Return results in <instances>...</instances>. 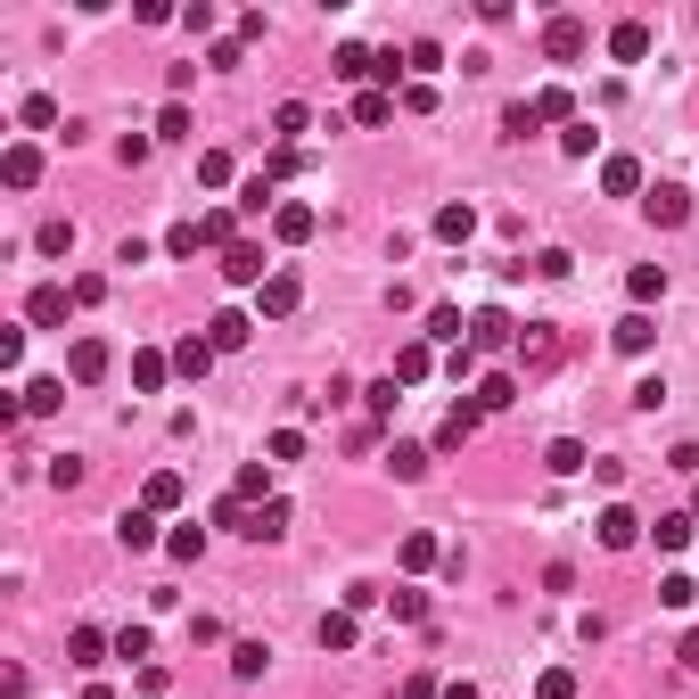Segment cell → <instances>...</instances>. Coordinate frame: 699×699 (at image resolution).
<instances>
[{"label": "cell", "instance_id": "obj_15", "mask_svg": "<svg viewBox=\"0 0 699 699\" xmlns=\"http://www.w3.org/2000/svg\"><path fill=\"white\" fill-rule=\"evenodd\" d=\"M437 240L444 247H469V240H478V206H461V198L437 206Z\"/></svg>", "mask_w": 699, "mask_h": 699}, {"label": "cell", "instance_id": "obj_8", "mask_svg": "<svg viewBox=\"0 0 699 699\" xmlns=\"http://www.w3.org/2000/svg\"><path fill=\"white\" fill-rule=\"evenodd\" d=\"M609 58H617V66H642V58H650V25L642 17H617V25H609Z\"/></svg>", "mask_w": 699, "mask_h": 699}, {"label": "cell", "instance_id": "obj_50", "mask_svg": "<svg viewBox=\"0 0 699 699\" xmlns=\"http://www.w3.org/2000/svg\"><path fill=\"white\" fill-rule=\"evenodd\" d=\"M165 552H173V560H198V552H206V527H173Z\"/></svg>", "mask_w": 699, "mask_h": 699}, {"label": "cell", "instance_id": "obj_9", "mask_svg": "<svg viewBox=\"0 0 699 699\" xmlns=\"http://www.w3.org/2000/svg\"><path fill=\"white\" fill-rule=\"evenodd\" d=\"M642 206H650V222H659V231H683V222H691V189H675V182H659Z\"/></svg>", "mask_w": 699, "mask_h": 699}, {"label": "cell", "instance_id": "obj_35", "mask_svg": "<svg viewBox=\"0 0 699 699\" xmlns=\"http://www.w3.org/2000/svg\"><path fill=\"white\" fill-rule=\"evenodd\" d=\"M263 666H272V650H263V642H231V675H240V683H256Z\"/></svg>", "mask_w": 699, "mask_h": 699}, {"label": "cell", "instance_id": "obj_45", "mask_svg": "<svg viewBox=\"0 0 699 699\" xmlns=\"http://www.w3.org/2000/svg\"><path fill=\"white\" fill-rule=\"evenodd\" d=\"M34 247H41V256H74V222H41Z\"/></svg>", "mask_w": 699, "mask_h": 699}, {"label": "cell", "instance_id": "obj_47", "mask_svg": "<svg viewBox=\"0 0 699 699\" xmlns=\"http://www.w3.org/2000/svg\"><path fill=\"white\" fill-rule=\"evenodd\" d=\"M198 240H206V247H231V206H214V214H198Z\"/></svg>", "mask_w": 699, "mask_h": 699}, {"label": "cell", "instance_id": "obj_46", "mask_svg": "<svg viewBox=\"0 0 699 699\" xmlns=\"http://www.w3.org/2000/svg\"><path fill=\"white\" fill-rule=\"evenodd\" d=\"M198 247H206V240H198V214H189V222H173V231H165V256H198Z\"/></svg>", "mask_w": 699, "mask_h": 699}, {"label": "cell", "instance_id": "obj_59", "mask_svg": "<svg viewBox=\"0 0 699 699\" xmlns=\"http://www.w3.org/2000/svg\"><path fill=\"white\" fill-rule=\"evenodd\" d=\"M437 691H444V683L428 675V666H412V675H404V699H437Z\"/></svg>", "mask_w": 699, "mask_h": 699}, {"label": "cell", "instance_id": "obj_10", "mask_svg": "<svg viewBox=\"0 0 699 699\" xmlns=\"http://www.w3.org/2000/svg\"><path fill=\"white\" fill-rule=\"evenodd\" d=\"M108 363H115V354H108V338H74L66 379H83V387H91V379H108Z\"/></svg>", "mask_w": 699, "mask_h": 699}, {"label": "cell", "instance_id": "obj_14", "mask_svg": "<svg viewBox=\"0 0 699 699\" xmlns=\"http://www.w3.org/2000/svg\"><path fill=\"white\" fill-rule=\"evenodd\" d=\"M601 189L609 198H642V157H601Z\"/></svg>", "mask_w": 699, "mask_h": 699}, {"label": "cell", "instance_id": "obj_62", "mask_svg": "<svg viewBox=\"0 0 699 699\" xmlns=\"http://www.w3.org/2000/svg\"><path fill=\"white\" fill-rule=\"evenodd\" d=\"M83 699H115V691H108V683H83Z\"/></svg>", "mask_w": 699, "mask_h": 699}, {"label": "cell", "instance_id": "obj_26", "mask_svg": "<svg viewBox=\"0 0 699 699\" xmlns=\"http://www.w3.org/2000/svg\"><path fill=\"white\" fill-rule=\"evenodd\" d=\"M173 370H182V379H206V370H214V338H198V330H189L182 346H173Z\"/></svg>", "mask_w": 699, "mask_h": 699}, {"label": "cell", "instance_id": "obj_51", "mask_svg": "<svg viewBox=\"0 0 699 699\" xmlns=\"http://www.w3.org/2000/svg\"><path fill=\"white\" fill-rule=\"evenodd\" d=\"M395 99H404V115H437V83H404Z\"/></svg>", "mask_w": 699, "mask_h": 699}, {"label": "cell", "instance_id": "obj_49", "mask_svg": "<svg viewBox=\"0 0 699 699\" xmlns=\"http://www.w3.org/2000/svg\"><path fill=\"white\" fill-rule=\"evenodd\" d=\"M560 148H568V157H592V148H601V132H592V124H585V115H576V124H568V132H560Z\"/></svg>", "mask_w": 699, "mask_h": 699}, {"label": "cell", "instance_id": "obj_33", "mask_svg": "<svg viewBox=\"0 0 699 699\" xmlns=\"http://www.w3.org/2000/svg\"><path fill=\"white\" fill-rule=\"evenodd\" d=\"M314 124V115H305V99H280L272 108V132H280V148H296V132Z\"/></svg>", "mask_w": 699, "mask_h": 699}, {"label": "cell", "instance_id": "obj_17", "mask_svg": "<svg viewBox=\"0 0 699 699\" xmlns=\"http://www.w3.org/2000/svg\"><path fill=\"white\" fill-rule=\"evenodd\" d=\"M0 182H9V189H34V182H41V148H34V140H17L9 157H0Z\"/></svg>", "mask_w": 699, "mask_h": 699}, {"label": "cell", "instance_id": "obj_20", "mask_svg": "<svg viewBox=\"0 0 699 699\" xmlns=\"http://www.w3.org/2000/svg\"><path fill=\"white\" fill-rule=\"evenodd\" d=\"M626 296H634V314H650V305L666 296V263H634V272H626Z\"/></svg>", "mask_w": 699, "mask_h": 699}, {"label": "cell", "instance_id": "obj_54", "mask_svg": "<svg viewBox=\"0 0 699 699\" xmlns=\"http://www.w3.org/2000/svg\"><path fill=\"white\" fill-rule=\"evenodd\" d=\"M25 124L50 132V124H58V99H50V91H34V99H25Z\"/></svg>", "mask_w": 699, "mask_h": 699}, {"label": "cell", "instance_id": "obj_22", "mask_svg": "<svg viewBox=\"0 0 699 699\" xmlns=\"http://www.w3.org/2000/svg\"><path fill=\"white\" fill-rule=\"evenodd\" d=\"M338 83H370V74H379V50H363V41H338Z\"/></svg>", "mask_w": 699, "mask_h": 699}, {"label": "cell", "instance_id": "obj_2", "mask_svg": "<svg viewBox=\"0 0 699 699\" xmlns=\"http://www.w3.org/2000/svg\"><path fill=\"white\" fill-rule=\"evenodd\" d=\"M592 50V25L585 17H543V58H560V66H576V58Z\"/></svg>", "mask_w": 699, "mask_h": 699}, {"label": "cell", "instance_id": "obj_29", "mask_svg": "<svg viewBox=\"0 0 699 699\" xmlns=\"http://www.w3.org/2000/svg\"><path fill=\"white\" fill-rule=\"evenodd\" d=\"M140 511H182V478H173V469H148V486H140Z\"/></svg>", "mask_w": 699, "mask_h": 699}, {"label": "cell", "instance_id": "obj_36", "mask_svg": "<svg viewBox=\"0 0 699 699\" xmlns=\"http://www.w3.org/2000/svg\"><path fill=\"white\" fill-rule=\"evenodd\" d=\"M387 469H395V478H428V444H395V453H387Z\"/></svg>", "mask_w": 699, "mask_h": 699}, {"label": "cell", "instance_id": "obj_30", "mask_svg": "<svg viewBox=\"0 0 699 699\" xmlns=\"http://www.w3.org/2000/svg\"><path fill=\"white\" fill-rule=\"evenodd\" d=\"M17 395H25V412H34V420H50V412L66 404V379H25Z\"/></svg>", "mask_w": 699, "mask_h": 699}, {"label": "cell", "instance_id": "obj_60", "mask_svg": "<svg viewBox=\"0 0 699 699\" xmlns=\"http://www.w3.org/2000/svg\"><path fill=\"white\" fill-rule=\"evenodd\" d=\"M675 659H683V666H691V675H699V626L683 634V650H675Z\"/></svg>", "mask_w": 699, "mask_h": 699}, {"label": "cell", "instance_id": "obj_5", "mask_svg": "<svg viewBox=\"0 0 699 699\" xmlns=\"http://www.w3.org/2000/svg\"><path fill=\"white\" fill-rule=\"evenodd\" d=\"M66 314H74V289H58V280H41V289L25 296V321H34V330H58Z\"/></svg>", "mask_w": 699, "mask_h": 699}, {"label": "cell", "instance_id": "obj_23", "mask_svg": "<svg viewBox=\"0 0 699 699\" xmlns=\"http://www.w3.org/2000/svg\"><path fill=\"white\" fill-rule=\"evenodd\" d=\"M518 363H527V370H552V363H560V338L543 330V321H535V330H518Z\"/></svg>", "mask_w": 699, "mask_h": 699}, {"label": "cell", "instance_id": "obj_39", "mask_svg": "<svg viewBox=\"0 0 699 699\" xmlns=\"http://www.w3.org/2000/svg\"><path fill=\"white\" fill-rule=\"evenodd\" d=\"M535 115H543V124H576V99L552 83V91H535Z\"/></svg>", "mask_w": 699, "mask_h": 699}, {"label": "cell", "instance_id": "obj_1", "mask_svg": "<svg viewBox=\"0 0 699 699\" xmlns=\"http://www.w3.org/2000/svg\"><path fill=\"white\" fill-rule=\"evenodd\" d=\"M272 272H280V263L263 256V240H231V247H222V280H231V289H263Z\"/></svg>", "mask_w": 699, "mask_h": 699}, {"label": "cell", "instance_id": "obj_11", "mask_svg": "<svg viewBox=\"0 0 699 699\" xmlns=\"http://www.w3.org/2000/svg\"><path fill=\"white\" fill-rule=\"evenodd\" d=\"M240 535H247V543H280V535H289V502H280V494H272V502H256Z\"/></svg>", "mask_w": 699, "mask_h": 699}, {"label": "cell", "instance_id": "obj_43", "mask_svg": "<svg viewBox=\"0 0 699 699\" xmlns=\"http://www.w3.org/2000/svg\"><path fill=\"white\" fill-rule=\"evenodd\" d=\"M535 699H576V675L568 666H543V675H535Z\"/></svg>", "mask_w": 699, "mask_h": 699}, {"label": "cell", "instance_id": "obj_34", "mask_svg": "<svg viewBox=\"0 0 699 699\" xmlns=\"http://www.w3.org/2000/svg\"><path fill=\"white\" fill-rule=\"evenodd\" d=\"M543 461H552V478H576V469H592V453H585L576 437H560V444H552Z\"/></svg>", "mask_w": 699, "mask_h": 699}, {"label": "cell", "instance_id": "obj_3", "mask_svg": "<svg viewBox=\"0 0 699 699\" xmlns=\"http://www.w3.org/2000/svg\"><path fill=\"white\" fill-rule=\"evenodd\" d=\"M296 305H305V280H296V272H272V280L256 289V314H263V321H289Z\"/></svg>", "mask_w": 699, "mask_h": 699}, {"label": "cell", "instance_id": "obj_42", "mask_svg": "<svg viewBox=\"0 0 699 699\" xmlns=\"http://www.w3.org/2000/svg\"><path fill=\"white\" fill-rule=\"evenodd\" d=\"M404 66H412V83H428V74L444 66V50H437V41H412V50H404Z\"/></svg>", "mask_w": 699, "mask_h": 699}, {"label": "cell", "instance_id": "obj_27", "mask_svg": "<svg viewBox=\"0 0 699 699\" xmlns=\"http://www.w3.org/2000/svg\"><path fill=\"white\" fill-rule=\"evenodd\" d=\"M206 338H214V354H240L247 338H256V321H247V314H214V321H206Z\"/></svg>", "mask_w": 699, "mask_h": 699}, {"label": "cell", "instance_id": "obj_52", "mask_svg": "<svg viewBox=\"0 0 699 699\" xmlns=\"http://www.w3.org/2000/svg\"><path fill=\"white\" fill-rule=\"evenodd\" d=\"M363 404H370V420H395V404H404V395H395V379H379Z\"/></svg>", "mask_w": 699, "mask_h": 699}, {"label": "cell", "instance_id": "obj_25", "mask_svg": "<svg viewBox=\"0 0 699 699\" xmlns=\"http://www.w3.org/2000/svg\"><path fill=\"white\" fill-rule=\"evenodd\" d=\"M469 404H478V412H511V404H518V379H511V370H486Z\"/></svg>", "mask_w": 699, "mask_h": 699}, {"label": "cell", "instance_id": "obj_63", "mask_svg": "<svg viewBox=\"0 0 699 699\" xmlns=\"http://www.w3.org/2000/svg\"><path fill=\"white\" fill-rule=\"evenodd\" d=\"M691 518H699V478H691Z\"/></svg>", "mask_w": 699, "mask_h": 699}, {"label": "cell", "instance_id": "obj_18", "mask_svg": "<svg viewBox=\"0 0 699 699\" xmlns=\"http://www.w3.org/2000/svg\"><path fill=\"white\" fill-rule=\"evenodd\" d=\"M478 420H486L478 404H453V412H444V428H437V453H461V444L478 437Z\"/></svg>", "mask_w": 699, "mask_h": 699}, {"label": "cell", "instance_id": "obj_19", "mask_svg": "<svg viewBox=\"0 0 699 699\" xmlns=\"http://www.w3.org/2000/svg\"><path fill=\"white\" fill-rule=\"evenodd\" d=\"M428 370H437V346H428V338H412V346L395 354V370H387V379H395V387H420Z\"/></svg>", "mask_w": 699, "mask_h": 699}, {"label": "cell", "instance_id": "obj_32", "mask_svg": "<svg viewBox=\"0 0 699 699\" xmlns=\"http://www.w3.org/2000/svg\"><path fill=\"white\" fill-rule=\"evenodd\" d=\"M691 527H699L691 511H666L659 527H650V543H659V552H683V543H691Z\"/></svg>", "mask_w": 699, "mask_h": 699}, {"label": "cell", "instance_id": "obj_16", "mask_svg": "<svg viewBox=\"0 0 699 699\" xmlns=\"http://www.w3.org/2000/svg\"><path fill=\"white\" fill-rule=\"evenodd\" d=\"M115 543H124V552H157V543H165V535H157V511H124L115 518Z\"/></svg>", "mask_w": 699, "mask_h": 699}, {"label": "cell", "instance_id": "obj_58", "mask_svg": "<svg viewBox=\"0 0 699 699\" xmlns=\"http://www.w3.org/2000/svg\"><path fill=\"white\" fill-rule=\"evenodd\" d=\"M115 659H148V626H124V634H115Z\"/></svg>", "mask_w": 699, "mask_h": 699}, {"label": "cell", "instance_id": "obj_48", "mask_svg": "<svg viewBox=\"0 0 699 699\" xmlns=\"http://www.w3.org/2000/svg\"><path fill=\"white\" fill-rule=\"evenodd\" d=\"M157 140H189V108H182V99H165V115H157Z\"/></svg>", "mask_w": 699, "mask_h": 699}, {"label": "cell", "instance_id": "obj_56", "mask_svg": "<svg viewBox=\"0 0 699 699\" xmlns=\"http://www.w3.org/2000/svg\"><path fill=\"white\" fill-rule=\"evenodd\" d=\"M50 486H58V494H66V486H83V461L58 453V461H50Z\"/></svg>", "mask_w": 699, "mask_h": 699}, {"label": "cell", "instance_id": "obj_38", "mask_svg": "<svg viewBox=\"0 0 699 699\" xmlns=\"http://www.w3.org/2000/svg\"><path fill=\"white\" fill-rule=\"evenodd\" d=\"M527 132H543V115H535V99H518V108H502V140H527Z\"/></svg>", "mask_w": 699, "mask_h": 699}, {"label": "cell", "instance_id": "obj_31", "mask_svg": "<svg viewBox=\"0 0 699 699\" xmlns=\"http://www.w3.org/2000/svg\"><path fill=\"white\" fill-rule=\"evenodd\" d=\"M395 108H404L395 91H363V99H354V124H370V132H379V124H395Z\"/></svg>", "mask_w": 699, "mask_h": 699}, {"label": "cell", "instance_id": "obj_6", "mask_svg": "<svg viewBox=\"0 0 699 699\" xmlns=\"http://www.w3.org/2000/svg\"><path fill=\"white\" fill-rule=\"evenodd\" d=\"M469 346H478V354H502V346H518V321L502 314V305H486V314L469 321Z\"/></svg>", "mask_w": 699, "mask_h": 699}, {"label": "cell", "instance_id": "obj_4", "mask_svg": "<svg viewBox=\"0 0 699 699\" xmlns=\"http://www.w3.org/2000/svg\"><path fill=\"white\" fill-rule=\"evenodd\" d=\"M314 231H321L314 206H305V198H280V214H272V240H280V247H305Z\"/></svg>", "mask_w": 699, "mask_h": 699}, {"label": "cell", "instance_id": "obj_24", "mask_svg": "<svg viewBox=\"0 0 699 699\" xmlns=\"http://www.w3.org/2000/svg\"><path fill=\"white\" fill-rule=\"evenodd\" d=\"M165 379H173V354H157V346H140V354H132V387H140V395H157Z\"/></svg>", "mask_w": 699, "mask_h": 699}, {"label": "cell", "instance_id": "obj_53", "mask_svg": "<svg viewBox=\"0 0 699 699\" xmlns=\"http://www.w3.org/2000/svg\"><path fill=\"white\" fill-rule=\"evenodd\" d=\"M198 182H206V189L231 182V157H222V148H206V157H198Z\"/></svg>", "mask_w": 699, "mask_h": 699}, {"label": "cell", "instance_id": "obj_61", "mask_svg": "<svg viewBox=\"0 0 699 699\" xmlns=\"http://www.w3.org/2000/svg\"><path fill=\"white\" fill-rule=\"evenodd\" d=\"M437 699H478V683H444V691Z\"/></svg>", "mask_w": 699, "mask_h": 699}, {"label": "cell", "instance_id": "obj_57", "mask_svg": "<svg viewBox=\"0 0 699 699\" xmlns=\"http://www.w3.org/2000/svg\"><path fill=\"white\" fill-rule=\"evenodd\" d=\"M272 461H305V428H280V437H272Z\"/></svg>", "mask_w": 699, "mask_h": 699}, {"label": "cell", "instance_id": "obj_41", "mask_svg": "<svg viewBox=\"0 0 699 699\" xmlns=\"http://www.w3.org/2000/svg\"><path fill=\"white\" fill-rule=\"evenodd\" d=\"M527 272H535V280H568V272H576V256H568V247H543Z\"/></svg>", "mask_w": 699, "mask_h": 699}, {"label": "cell", "instance_id": "obj_28", "mask_svg": "<svg viewBox=\"0 0 699 699\" xmlns=\"http://www.w3.org/2000/svg\"><path fill=\"white\" fill-rule=\"evenodd\" d=\"M609 338H617V354H650V346H659V321H650V314H626Z\"/></svg>", "mask_w": 699, "mask_h": 699}, {"label": "cell", "instance_id": "obj_12", "mask_svg": "<svg viewBox=\"0 0 699 699\" xmlns=\"http://www.w3.org/2000/svg\"><path fill=\"white\" fill-rule=\"evenodd\" d=\"M108 650H115V634H99V626H74V634H66V666H83V675H91Z\"/></svg>", "mask_w": 699, "mask_h": 699}, {"label": "cell", "instance_id": "obj_44", "mask_svg": "<svg viewBox=\"0 0 699 699\" xmlns=\"http://www.w3.org/2000/svg\"><path fill=\"white\" fill-rule=\"evenodd\" d=\"M387 601H395V626H420V617H428V592H387Z\"/></svg>", "mask_w": 699, "mask_h": 699}, {"label": "cell", "instance_id": "obj_21", "mask_svg": "<svg viewBox=\"0 0 699 699\" xmlns=\"http://www.w3.org/2000/svg\"><path fill=\"white\" fill-rule=\"evenodd\" d=\"M428 346H469V321H461V305H428Z\"/></svg>", "mask_w": 699, "mask_h": 699}, {"label": "cell", "instance_id": "obj_40", "mask_svg": "<svg viewBox=\"0 0 699 699\" xmlns=\"http://www.w3.org/2000/svg\"><path fill=\"white\" fill-rule=\"evenodd\" d=\"M321 650H354V609H330V617H321Z\"/></svg>", "mask_w": 699, "mask_h": 699}, {"label": "cell", "instance_id": "obj_37", "mask_svg": "<svg viewBox=\"0 0 699 699\" xmlns=\"http://www.w3.org/2000/svg\"><path fill=\"white\" fill-rule=\"evenodd\" d=\"M263 486H272V461H247L240 478H231V494H240V502H256V494H263ZM263 502H272V494H263Z\"/></svg>", "mask_w": 699, "mask_h": 699}, {"label": "cell", "instance_id": "obj_13", "mask_svg": "<svg viewBox=\"0 0 699 699\" xmlns=\"http://www.w3.org/2000/svg\"><path fill=\"white\" fill-rule=\"evenodd\" d=\"M444 560H453V552H444L428 527H412V535H404V576H428V568H444Z\"/></svg>", "mask_w": 699, "mask_h": 699}, {"label": "cell", "instance_id": "obj_55", "mask_svg": "<svg viewBox=\"0 0 699 699\" xmlns=\"http://www.w3.org/2000/svg\"><path fill=\"white\" fill-rule=\"evenodd\" d=\"M659 601H666V609H691V601H699V585H691V576H666Z\"/></svg>", "mask_w": 699, "mask_h": 699}, {"label": "cell", "instance_id": "obj_7", "mask_svg": "<svg viewBox=\"0 0 699 699\" xmlns=\"http://www.w3.org/2000/svg\"><path fill=\"white\" fill-rule=\"evenodd\" d=\"M592 527H601V552H634V543H642V518H634L626 502H609Z\"/></svg>", "mask_w": 699, "mask_h": 699}]
</instances>
